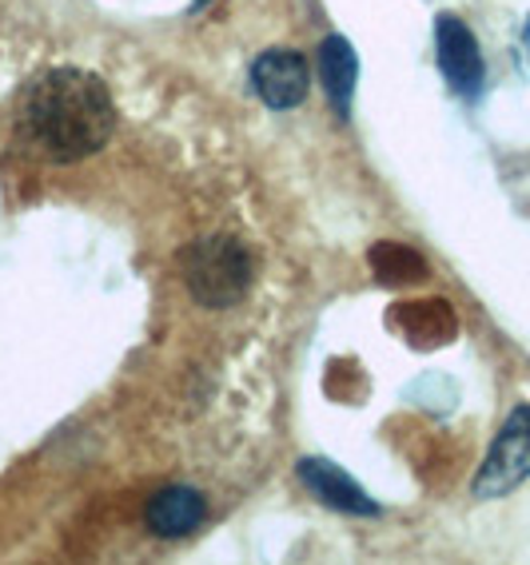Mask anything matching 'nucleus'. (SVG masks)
<instances>
[{"label": "nucleus", "instance_id": "obj_1", "mask_svg": "<svg viewBox=\"0 0 530 565\" xmlns=\"http://www.w3.org/2000/svg\"><path fill=\"white\" fill-rule=\"evenodd\" d=\"M24 128L49 160L76 163L113 136V92L84 68H44L24 92Z\"/></svg>", "mask_w": 530, "mask_h": 565}, {"label": "nucleus", "instance_id": "obj_2", "mask_svg": "<svg viewBox=\"0 0 530 565\" xmlns=\"http://www.w3.org/2000/svg\"><path fill=\"white\" fill-rule=\"evenodd\" d=\"M184 279L195 303L232 307L252 287V252L232 235H204L184 252Z\"/></svg>", "mask_w": 530, "mask_h": 565}, {"label": "nucleus", "instance_id": "obj_3", "mask_svg": "<svg viewBox=\"0 0 530 565\" xmlns=\"http://www.w3.org/2000/svg\"><path fill=\"white\" fill-rule=\"evenodd\" d=\"M530 478V406H515L507 426L499 430L495 446H490L487 462L475 475V498H502L515 486Z\"/></svg>", "mask_w": 530, "mask_h": 565}, {"label": "nucleus", "instance_id": "obj_4", "mask_svg": "<svg viewBox=\"0 0 530 565\" xmlns=\"http://www.w3.org/2000/svg\"><path fill=\"white\" fill-rule=\"evenodd\" d=\"M435 52H438L443 81L459 92V96L475 100L483 92V52H479V41H475V32H470L459 17H438Z\"/></svg>", "mask_w": 530, "mask_h": 565}, {"label": "nucleus", "instance_id": "obj_5", "mask_svg": "<svg viewBox=\"0 0 530 565\" xmlns=\"http://www.w3.org/2000/svg\"><path fill=\"white\" fill-rule=\"evenodd\" d=\"M252 88L267 108H299L311 88V72L299 52L267 49L252 64Z\"/></svg>", "mask_w": 530, "mask_h": 565}, {"label": "nucleus", "instance_id": "obj_6", "mask_svg": "<svg viewBox=\"0 0 530 565\" xmlns=\"http://www.w3.org/2000/svg\"><path fill=\"white\" fill-rule=\"evenodd\" d=\"M299 482L307 486V494L319 498V502H324L327 510H336V514L379 518L375 498L363 494V486L347 475V470H339L336 462H327V458H304V462H299Z\"/></svg>", "mask_w": 530, "mask_h": 565}, {"label": "nucleus", "instance_id": "obj_7", "mask_svg": "<svg viewBox=\"0 0 530 565\" xmlns=\"http://www.w3.org/2000/svg\"><path fill=\"white\" fill-rule=\"evenodd\" d=\"M208 518V502L192 486H168L148 502V525L160 537H188Z\"/></svg>", "mask_w": 530, "mask_h": 565}, {"label": "nucleus", "instance_id": "obj_8", "mask_svg": "<svg viewBox=\"0 0 530 565\" xmlns=\"http://www.w3.org/2000/svg\"><path fill=\"white\" fill-rule=\"evenodd\" d=\"M319 81H324V92L331 108L339 116L351 111V96H356V81H359V61L356 49L347 44V36H327L319 44Z\"/></svg>", "mask_w": 530, "mask_h": 565}, {"label": "nucleus", "instance_id": "obj_9", "mask_svg": "<svg viewBox=\"0 0 530 565\" xmlns=\"http://www.w3.org/2000/svg\"><path fill=\"white\" fill-rule=\"evenodd\" d=\"M522 44H527V52H530V21H527V29H522Z\"/></svg>", "mask_w": 530, "mask_h": 565}]
</instances>
